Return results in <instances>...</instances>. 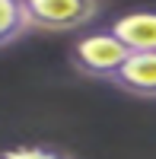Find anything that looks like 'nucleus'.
Here are the masks:
<instances>
[{
    "mask_svg": "<svg viewBox=\"0 0 156 159\" xmlns=\"http://www.w3.org/2000/svg\"><path fill=\"white\" fill-rule=\"evenodd\" d=\"M134 57V48L124 42L108 25V29H96V32H86L80 35L76 42L70 45V64L76 73H83L89 80H115L127 61Z\"/></svg>",
    "mask_w": 156,
    "mask_h": 159,
    "instance_id": "obj_1",
    "label": "nucleus"
},
{
    "mask_svg": "<svg viewBox=\"0 0 156 159\" xmlns=\"http://www.w3.org/2000/svg\"><path fill=\"white\" fill-rule=\"evenodd\" d=\"M32 13L35 29L45 32H70L80 25L93 22L99 16V0H25Z\"/></svg>",
    "mask_w": 156,
    "mask_h": 159,
    "instance_id": "obj_2",
    "label": "nucleus"
},
{
    "mask_svg": "<svg viewBox=\"0 0 156 159\" xmlns=\"http://www.w3.org/2000/svg\"><path fill=\"white\" fill-rule=\"evenodd\" d=\"M112 86L137 99H156V51H134V57L115 73Z\"/></svg>",
    "mask_w": 156,
    "mask_h": 159,
    "instance_id": "obj_3",
    "label": "nucleus"
},
{
    "mask_svg": "<svg viewBox=\"0 0 156 159\" xmlns=\"http://www.w3.org/2000/svg\"><path fill=\"white\" fill-rule=\"evenodd\" d=\"M112 29L134 51H156V7L124 13V16H118L112 22Z\"/></svg>",
    "mask_w": 156,
    "mask_h": 159,
    "instance_id": "obj_4",
    "label": "nucleus"
},
{
    "mask_svg": "<svg viewBox=\"0 0 156 159\" xmlns=\"http://www.w3.org/2000/svg\"><path fill=\"white\" fill-rule=\"evenodd\" d=\"M32 29H35V22H32L25 0H0V42H3V48L19 42Z\"/></svg>",
    "mask_w": 156,
    "mask_h": 159,
    "instance_id": "obj_5",
    "label": "nucleus"
},
{
    "mask_svg": "<svg viewBox=\"0 0 156 159\" xmlns=\"http://www.w3.org/2000/svg\"><path fill=\"white\" fill-rule=\"evenodd\" d=\"M0 159H76V156L51 143H29V147H7Z\"/></svg>",
    "mask_w": 156,
    "mask_h": 159,
    "instance_id": "obj_6",
    "label": "nucleus"
}]
</instances>
